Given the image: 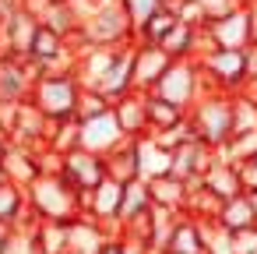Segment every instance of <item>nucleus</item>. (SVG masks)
I'll return each mask as SVG.
<instances>
[{"mask_svg": "<svg viewBox=\"0 0 257 254\" xmlns=\"http://www.w3.org/2000/svg\"><path fill=\"white\" fill-rule=\"evenodd\" d=\"M127 43H134V18L123 8V0H95L78 36L71 39L74 53L88 46H127Z\"/></svg>", "mask_w": 257, "mask_h": 254, "instance_id": "1", "label": "nucleus"}, {"mask_svg": "<svg viewBox=\"0 0 257 254\" xmlns=\"http://www.w3.org/2000/svg\"><path fill=\"white\" fill-rule=\"evenodd\" d=\"M134 145H138V170H141V180H152V177L169 173L173 148H166L155 134H141V138H134Z\"/></svg>", "mask_w": 257, "mask_h": 254, "instance_id": "17", "label": "nucleus"}, {"mask_svg": "<svg viewBox=\"0 0 257 254\" xmlns=\"http://www.w3.org/2000/svg\"><path fill=\"white\" fill-rule=\"evenodd\" d=\"M0 254H39V240H36V229H22V226H11L8 229V240L0 247Z\"/></svg>", "mask_w": 257, "mask_h": 254, "instance_id": "26", "label": "nucleus"}, {"mask_svg": "<svg viewBox=\"0 0 257 254\" xmlns=\"http://www.w3.org/2000/svg\"><path fill=\"white\" fill-rule=\"evenodd\" d=\"M109 110H113V103H109L99 89H81L74 117H78V120H88V117H99V113H109Z\"/></svg>", "mask_w": 257, "mask_h": 254, "instance_id": "27", "label": "nucleus"}, {"mask_svg": "<svg viewBox=\"0 0 257 254\" xmlns=\"http://www.w3.org/2000/svg\"><path fill=\"white\" fill-rule=\"evenodd\" d=\"M159 254H208V243H204V229H201V219L194 215H176L173 226H169V236L162 243Z\"/></svg>", "mask_w": 257, "mask_h": 254, "instance_id": "13", "label": "nucleus"}, {"mask_svg": "<svg viewBox=\"0 0 257 254\" xmlns=\"http://www.w3.org/2000/svg\"><path fill=\"white\" fill-rule=\"evenodd\" d=\"M36 78H39L36 64H29L25 57L4 53L0 57V103H25Z\"/></svg>", "mask_w": 257, "mask_h": 254, "instance_id": "7", "label": "nucleus"}, {"mask_svg": "<svg viewBox=\"0 0 257 254\" xmlns=\"http://www.w3.org/2000/svg\"><path fill=\"white\" fill-rule=\"evenodd\" d=\"M215 226L225 229V233H239V229H253L257 226V212H253V201L250 194H236V198H225L215 212Z\"/></svg>", "mask_w": 257, "mask_h": 254, "instance_id": "16", "label": "nucleus"}, {"mask_svg": "<svg viewBox=\"0 0 257 254\" xmlns=\"http://www.w3.org/2000/svg\"><path fill=\"white\" fill-rule=\"evenodd\" d=\"M145 96L148 92H127L113 103V117L123 131V138H141L148 134V117H145Z\"/></svg>", "mask_w": 257, "mask_h": 254, "instance_id": "15", "label": "nucleus"}, {"mask_svg": "<svg viewBox=\"0 0 257 254\" xmlns=\"http://www.w3.org/2000/svg\"><path fill=\"white\" fill-rule=\"evenodd\" d=\"M239 180H243V191H257V152L239 162Z\"/></svg>", "mask_w": 257, "mask_h": 254, "instance_id": "30", "label": "nucleus"}, {"mask_svg": "<svg viewBox=\"0 0 257 254\" xmlns=\"http://www.w3.org/2000/svg\"><path fill=\"white\" fill-rule=\"evenodd\" d=\"M120 141H123V131H120L113 110L109 113H99V117H88V120H78V148L95 152V155H106Z\"/></svg>", "mask_w": 257, "mask_h": 254, "instance_id": "9", "label": "nucleus"}, {"mask_svg": "<svg viewBox=\"0 0 257 254\" xmlns=\"http://www.w3.org/2000/svg\"><path fill=\"white\" fill-rule=\"evenodd\" d=\"M78 96H81V81L74 78V71H43L29 92V103L46 120H67L78 110Z\"/></svg>", "mask_w": 257, "mask_h": 254, "instance_id": "4", "label": "nucleus"}, {"mask_svg": "<svg viewBox=\"0 0 257 254\" xmlns=\"http://www.w3.org/2000/svg\"><path fill=\"white\" fill-rule=\"evenodd\" d=\"M29 205L36 208V215L43 222H71L85 212L81 194L60 177V173H39L29 187H25Z\"/></svg>", "mask_w": 257, "mask_h": 254, "instance_id": "3", "label": "nucleus"}, {"mask_svg": "<svg viewBox=\"0 0 257 254\" xmlns=\"http://www.w3.org/2000/svg\"><path fill=\"white\" fill-rule=\"evenodd\" d=\"M194 4H197V11L204 15V22H211V18H222L225 11H232V8H236L232 0H194Z\"/></svg>", "mask_w": 257, "mask_h": 254, "instance_id": "29", "label": "nucleus"}, {"mask_svg": "<svg viewBox=\"0 0 257 254\" xmlns=\"http://www.w3.org/2000/svg\"><path fill=\"white\" fill-rule=\"evenodd\" d=\"M173 64V57L155 46V43H134V92H152L159 85V78L166 74V67Z\"/></svg>", "mask_w": 257, "mask_h": 254, "instance_id": "12", "label": "nucleus"}, {"mask_svg": "<svg viewBox=\"0 0 257 254\" xmlns=\"http://www.w3.org/2000/svg\"><path fill=\"white\" fill-rule=\"evenodd\" d=\"M201 92H208V89L201 81L197 60H173L166 67V74L159 78V85L152 89V96H159V99H166V103H173L180 110H190Z\"/></svg>", "mask_w": 257, "mask_h": 254, "instance_id": "6", "label": "nucleus"}, {"mask_svg": "<svg viewBox=\"0 0 257 254\" xmlns=\"http://www.w3.org/2000/svg\"><path fill=\"white\" fill-rule=\"evenodd\" d=\"M0 166H4L8 180H15V184H22V187H29V184L39 177V166H36V148L15 145V141H8V152H4V159H0Z\"/></svg>", "mask_w": 257, "mask_h": 254, "instance_id": "20", "label": "nucleus"}, {"mask_svg": "<svg viewBox=\"0 0 257 254\" xmlns=\"http://www.w3.org/2000/svg\"><path fill=\"white\" fill-rule=\"evenodd\" d=\"M197 29L201 25H187V22H176L166 36H162V50L173 57V60H194L197 57Z\"/></svg>", "mask_w": 257, "mask_h": 254, "instance_id": "22", "label": "nucleus"}, {"mask_svg": "<svg viewBox=\"0 0 257 254\" xmlns=\"http://www.w3.org/2000/svg\"><path fill=\"white\" fill-rule=\"evenodd\" d=\"M8 229H11L8 222H0V247H4V240H8Z\"/></svg>", "mask_w": 257, "mask_h": 254, "instance_id": "31", "label": "nucleus"}, {"mask_svg": "<svg viewBox=\"0 0 257 254\" xmlns=\"http://www.w3.org/2000/svg\"><path fill=\"white\" fill-rule=\"evenodd\" d=\"M145 117H148V134H166V131H173L176 124L187 120V110H180V106L148 92L145 96Z\"/></svg>", "mask_w": 257, "mask_h": 254, "instance_id": "21", "label": "nucleus"}, {"mask_svg": "<svg viewBox=\"0 0 257 254\" xmlns=\"http://www.w3.org/2000/svg\"><path fill=\"white\" fill-rule=\"evenodd\" d=\"M145 184H148L152 208H162V212H173V215L187 212V180H180L173 173H162V177H152Z\"/></svg>", "mask_w": 257, "mask_h": 254, "instance_id": "14", "label": "nucleus"}, {"mask_svg": "<svg viewBox=\"0 0 257 254\" xmlns=\"http://www.w3.org/2000/svg\"><path fill=\"white\" fill-rule=\"evenodd\" d=\"M25 205H29V198H25V187L22 184H15V180L0 184V222L15 226V219L25 212Z\"/></svg>", "mask_w": 257, "mask_h": 254, "instance_id": "25", "label": "nucleus"}, {"mask_svg": "<svg viewBox=\"0 0 257 254\" xmlns=\"http://www.w3.org/2000/svg\"><path fill=\"white\" fill-rule=\"evenodd\" d=\"M187 120H190V131L201 145L208 148H222L232 131H236V106H232V96L229 92H201L197 103L187 110Z\"/></svg>", "mask_w": 257, "mask_h": 254, "instance_id": "2", "label": "nucleus"}, {"mask_svg": "<svg viewBox=\"0 0 257 254\" xmlns=\"http://www.w3.org/2000/svg\"><path fill=\"white\" fill-rule=\"evenodd\" d=\"M250 194V201H253V212H257V191H246Z\"/></svg>", "mask_w": 257, "mask_h": 254, "instance_id": "32", "label": "nucleus"}, {"mask_svg": "<svg viewBox=\"0 0 257 254\" xmlns=\"http://www.w3.org/2000/svg\"><path fill=\"white\" fill-rule=\"evenodd\" d=\"M106 159V177L116 180V184H131V180H141V170H138V145L134 138H123L113 152L102 155Z\"/></svg>", "mask_w": 257, "mask_h": 254, "instance_id": "19", "label": "nucleus"}, {"mask_svg": "<svg viewBox=\"0 0 257 254\" xmlns=\"http://www.w3.org/2000/svg\"><path fill=\"white\" fill-rule=\"evenodd\" d=\"M176 22H180V18H176V11H173L169 4H162V8H155V11H152V15L134 29V43H155V46H159V43H162V36H166Z\"/></svg>", "mask_w": 257, "mask_h": 254, "instance_id": "23", "label": "nucleus"}, {"mask_svg": "<svg viewBox=\"0 0 257 254\" xmlns=\"http://www.w3.org/2000/svg\"><path fill=\"white\" fill-rule=\"evenodd\" d=\"M152 208V198H148V184L145 180H131V184H123V198H120V226L123 222H131V219H138V215H145Z\"/></svg>", "mask_w": 257, "mask_h": 254, "instance_id": "24", "label": "nucleus"}, {"mask_svg": "<svg viewBox=\"0 0 257 254\" xmlns=\"http://www.w3.org/2000/svg\"><path fill=\"white\" fill-rule=\"evenodd\" d=\"M162 4H169V0H123V8L131 11V18H134V29L155 11V8H162Z\"/></svg>", "mask_w": 257, "mask_h": 254, "instance_id": "28", "label": "nucleus"}, {"mask_svg": "<svg viewBox=\"0 0 257 254\" xmlns=\"http://www.w3.org/2000/svg\"><path fill=\"white\" fill-rule=\"evenodd\" d=\"M131 74H134V43L113 50V60H109V67L102 71V78L95 81V89H99L109 103H116L120 96L134 92V78H131Z\"/></svg>", "mask_w": 257, "mask_h": 254, "instance_id": "11", "label": "nucleus"}, {"mask_svg": "<svg viewBox=\"0 0 257 254\" xmlns=\"http://www.w3.org/2000/svg\"><path fill=\"white\" fill-rule=\"evenodd\" d=\"M201 184L218 198V201H225V198H236V194H243V180H239V166L236 162H225L222 155H215V162L204 170V177H201Z\"/></svg>", "mask_w": 257, "mask_h": 254, "instance_id": "18", "label": "nucleus"}, {"mask_svg": "<svg viewBox=\"0 0 257 254\" xmlns=\"http://www.w3.org/2000/svg\"><path fill=\"white\" fill-rule=\"evenodd\" d=\"M232 4H236V8H246V4H253V0H232Z\"/></svg>", "mask_w": 257, "mask_h": 254, "instance_id": "33", "label": "nucleus"}, {"mask_svg": "<svg viewBox=\"0 0 257 254\" xmlns=\"http://www.w3.org/2000/svg\"><path fill=\"white\" fill-rule=\"evenodd\" d=\"M60 177L78 191V194H88L92 187H99L106 180V159L95 155V152H85V148H74L64 155V166H60Z\"/></svg>", "mask_w": 257, "mask_h": 254, "instance_id": "8", "label": "nucleus"}, {"mask_svg": "<svg viewBox=\"0 0 257 254\" xmlns=\"http://www.w3.org/2000/svg\"><path fill=\"white\" fill-rule=\"evenodd\" d=\"M208 32H211V43L222 46V50H246V46L253 43L250 11H246V8H232V11H225L222 18H211V22H208Z\"/></svg>", "mask_w": 257, "mask_h": 254, "instance_id": "10", "label": "nucleus"}, {"mask_svg": "<svg viewBox=\"0 0 257 254\" xmlns=\"http://www.w3.org/2000/svg\"><path fill=\"white\" fill-rule=\"evenodd\" d=\"M197 67H201V81L208 92H229L236 96L246 81V57L243 50H208L204 57H197Z\"/></svg>", "mask_w": 257, "mask_h": 254, "instance_id": "5", "label": "nucleus"}]
</instances>
